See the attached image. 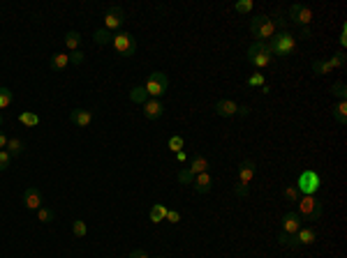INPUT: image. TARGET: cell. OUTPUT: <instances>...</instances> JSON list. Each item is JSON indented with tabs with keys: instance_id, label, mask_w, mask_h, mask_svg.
<instances>
[{
	"instance_id": "cell-1",
	"label": "cell",
	"mask_w": 347,
	"mask_h": 258,
	"mask_svg": "<svg viewBox=\"0 0 347 258\" xmlns=\"http://www.w3.org/2000/svg\"><path fill=\"white\" fill-rule=\"evenodd\" d=\"M266 44H269L271 55H278V58L285 60L289 55H294V51H297V35H292L289 30H278Z\"/></svg>"
},
{
	"instance_id": "cell-2",
	"label": "cell",
	"mask_w": 347,
	"mask_h": 258,
	"mask_svg": "<svg viewBox=\"0 0 347 258\" xmlns=\"http://www.w3.org/2000/svg\"><path fill=\"white\" fill-rule=\"evenodd\" d=\"M257 173V164L252 162V159H243L241 166H238V182H236V189H234V194H236L238 199H246L248 191H250V182L252 178H255Z\"/></svg>"
},
{
	"instance_id": "cell-3",
	"label": "cell",
	"mask_w": 347,
	"mask_h": 258,
	"mask_svg": "<svg viewBox=\"0 0 347 258\" xmlns=\"http://www.w3.org/2000/svg\"><path fill=\"white\" fill-rule=\"evenodd\" d=\"M250 33H252V37H255V42H269L278 30L266 14H257L255 19L250 21Z\"/></svg>"
},
{
	"instance_id": "cell-4",
	"label": "cell",
	"mask_w": 347,
	"mask_h": 258,
	"mask_svg": "<svg viewBox=\"0 0 347 258\" xmlns=\"http://www.w3.org/2000/svg\"><path fill=\"white\" fill-rule=\"evenodd\" d=\"M246 60L250 64H255L257 70H262V67H269V64L273 62V55H271V51H269L266 42H252L246 53Z\"/></svg>"
},
{
	"instance_id": "cell-5",
	"label": "cell",
	"mask_w": 347,
	"mask_h": 258,
	"mask_svg": "<svg viewBox=\"0 0 347 258\" xmlns=\"http://www.w3.org/2000/svg\"><path fill=\"white\" fill-rule=\"evenodd\" d=\"M297 210H299V217L306 219V221H317V219L322 217V201L317 199V196H301L297 203Z\"/></svg>"
},
{
	"instance_id": "cell-6",
	"label": "cell",
	"mask_w": 347,
	"mask_h": 258,
	"mask_svg": "<svg viewBox=\"0 0 347 258\" xmlns=\"http://www.w3.org/2000/svg\"><path fill=\"white\" fill-rule=\"evenodd\" d=\"M146 92L151 100H160L162 94H167V88H169V79H167L165 72H153L148 74V81H146Z\"/></svg>"
},
{
	"instance_id": "cell-7",
	"label": "cell",
	"mask_w": 347,
	"mask_h": 258,
	"mask_svg": "<svg viewBox=\"0 0 347 258\" xmlns=\"http://www.w3.org/2000/svg\"><path fill=\"white\" fill-rule=\"evenodd\" d=\"M111 46L121 58H132L137 51V42L130 33H116L114 40H111Z\"/></svg>"
},
{
	"instance_id": "cell-8",
	"label": "cell",
	"mask_w": 347,
	"mask_h": 258,
	"mask_svg": "<svg viewBox=\"0 0 347 258\" xmlns=\"http://www.w3.org/2000/svg\"><path fill=\"white\" fill-rule=\"evenodd\" d=\"M319 187H322V180L315 171H303L297 180V189L301 191V196H315Z\"/></svg>"
},
{
	"instance_id": "cell-9",
	"label": "cell",
	"mask_w": 347,
	"mask_h": 258,
	"mask_svg": "<svg viewBox=\"0 0 347 258\" xmlns=\"http://www.w3.org/2000/svg\"><path fill=\"white\" fill-rule=\"evenodd\" d=\"M287 19L294 21L297 25H301V28H310L312 19H315V14H312V10L308 5H289V10H287Z\"/></svg>"
},
{
	"instance_id": "cell-10",
	"label": "cell",
	"mask_w": 347,
	"mask_h": 258,
	"mask_svg": "<svg viewBox=\"0 0 347 258\" xmlns=\"http://www.w3.org/2000/svg\"><path fill=\"white\" fill-rule=\"evenodd\" d=\"M123 23H125V12H123V7H109V10L104 12V30L116 33L118 28H123Z\"/></svg>"
},
{
	"instance_id": "cell-11",
	"label": "cell",
	"mask_w": 347,
	"mask_h": 258,
	"mask_svg": "<svg viewBox=\"0 0 347 258\" xmlns=\"http://www.w3.org/2000/svg\"><path fill=\"white\" fill-rule=\"evenodd\" d=\"M141 106H144V115H146V120H160L162 113H165V104H162L160 100H151V97H148Z\"/></svg>"
},
{
	"instance_id": "cell-12",
	"label": "cell",
	"mask_w": 347,
	"mask_h": 258,
	"mask_svg": "<svg viewBox=\"0 0 347 258\" xmlns=\"http://www.w3.org/2000/svg\"><path fill=\"white\" fill-rule=\"evenodd\" d=\"M23 203H25V208L28 210H40L42 208V191L37 187H28L23 191Z\"/></svg>"
},
{
	"instance_id": "cell-13",
	"label": "cell",
	"mask_w": 347,
	"mask_h": 258,
	"mask_svg": "<svg viewBox=\"0 0 347 258\" xmlns=\"http://www.w3.org/2000/svg\"><path fill=\"white\" fill-rule=\"evenodd\" d=\"M301 229V217L297 212H287L282 217V233L287 235H297V231Z\"/></svg>"
},
{
	"instance_id": "cell-14",
	"label": "cell",
	"mask_w": 347,
	"mask_h": 258,
	"mask_svg": "<svg viewBox=\"0 0 347 258\" xmlns=\"http://www.w3.org/2000/svg\"><path fill=\"white\" fill-rule=\"evenodd\" d=\"M216 113L220 118H231V115H238V104L231 100H220L216 102Z\"/></svg>"
},
{
	"instance_id": "cell-15",
	"label": "cell",
	"mask_w": 347,
	"mask_h": 258,
	"mask_svg": "<svg viewBox=\"0 0 347 258\" xmlns=\"http://www.w3.org/2000/svg\"><path fill=\"white\" fill-rule=\"evenodd\" d=\"M70 122H74L76 127H88L93 122V111L88 109H74L70 113Z\"/></svg>"
},
{
	"instance_id": "cell-16",
	"label": "cell",
	"mask_w": 347,
	"mask_h": 258,
	"mask_svg": "<svg viewBox=\"0 0 347 258\" xmlns=\"http://www.w3.org/2000/svg\"><path fill=\"white\" fill-rule=\"evenodd\" d=\"M195 191L197 194H208L211 191V187H213V180H211V175L208 173H199V175H195Z\"/></svg>"
},
{
	"instance_id": "cell-17",
	"label": "cell",
	"mask_w": 347,
	"mask_h": 258,
	"mask_svg": "<svg viewBox=\"0 0 347 258\" xmlns=\"http://www.w3.org/2000/svg\"><path fill=\"white\" fill-rule=\"evenodd\" d=\"M297 240H299V244H315V240H317L315 229H310V226H301V229L297 231Z\"/></svg>"
},
{
	"instance_id": "cell-18",
	"label": "cell",
	"mask_w": 347,
	"mask_h": 258,
	"mask_svg": "<svg viewBox=\"0 0 347 258\" xmlns=\"http://www.w3.org/2000/svg\"><path fill=\"white\" fill-rule=\"evenodd\" d=\"M70 64V55L67 53H54L51 55V60H49V67L54 72H63Z\"/></svg>"
},
{
	"instance_id": "cell-19",
	"label": "cell",
	"mask_w": 347,
	"mask_h": 258,
	"mask_svg": "<svg viewBox=\"0 0 347 258\" xmlns=\"http://www.w3.org/2000/svg\"><path fill=\"white\" fill-rule=\"evenodd\" d=\"M190 171H192L195 175H199V173H208V159H206V157H201V154L192 157V162H190Z\"/></svg>"
},
{
	"instance_id": "cell-20",
	"label": "cell",
	"mask_w": 347,
	"mask_h": 258,
	"mask_svg": "<svg viewBox=\"0 0 347 258\" xmlns=\"http://www.w3.org/2000/svg\"><path fill=\"white\" fill-rule=\"evenodd\" d=\"M148 100V92L144 85H137V88L130 90V102H135V104H144V102Z\"/></svg>"
},
{
	"instance_id": "cell-21",
	"label": "cell",
	"mask_w": 347,
	"mask_h": 258,
	"mask_svg": "<svg viewBox=\"0 0 347 258\" xmlns=\"http://www.w3.org/2000/svg\"><path fill=\"white\" fill-rule=\"evenodd\" d=\"M333 118H336L338 124H347V102L345 100H340L338 106L333 109Z\"/></svg>"
},
{
	"instance_id": "cell-22",
	"label": "cell",
	"mask_w": 347,
	"mask_h": 258,
	"mask_svg": "<svg viewBox=\"0 0 347 258\" xmlns=\"http://www.w3.org/2000/svg\"><path fill=\"white\" fill-rule=\"evenodd\" d=\"M93 40H95V44H100V46L111 44V40H114V33H109V30L100 28V30H95V33H93Z\"/></svg>"
},
{
	"instance_id": "cell-23",
	"label": "cell",
	"mask_w": 347,
	"mask_h": 258,
	"mask_svg": "<svg viewBox=\"0 0 347 258\" xmlns=\"http://www.w3.org/2000/svg\"><path fill=\"white\" fill-rule=\"evenodd\" d=\"M331 64H329V60H315L312 62V74L315 76H324V74H331Z\"/></svg>"
},
{
	"instance_id": "cell-24",
	"label": "cell",
	"mask_w": 347,
	"mask_h": 258,
	"mask_svg": "<svg viewBox=\"0 0 347 258\" xmlns=\"http://www.w3.org/2000/svg\"><path fill=\"white\" fill-rule=\"evenodd\" d=\"M23 150H25V143L21 139H10L7 141V152H10V157H19Z\"/></svg>"
},
{
	"instance_id": "cell-25",
	"label": "cell",
	"mask_w": 347,
	"mask_h": 258,
	"mask_svg": "<svg viewBox=\"0 0 347 258\" xmlns=\"http://www.w3.org/2000/svg\"><path fill=\"white\" fill-rule=\"evenodd\" d=\"M79 44H81V35L76 33V30H70L65 35V46L70 49V53L72 51H79Z\"/></svg>"
},
{
	"instance_id": "cell-26",
	"label": "cell",
	"mask_w": 347,
	"mask_h": 258,
	"mask_svg": "<svg viewBox=\"0 0 347 258\" xmlns=\"http://www.w3.org/2000/svg\"><path fill=\"white\" fill-rule=\"evenodd\" d=\"M278 244H282V247H289V249H299L301 244H299L297 235H287V233H278Z\"/></svg>"
},
{
	"instance_id": "cell-27",
	"label": "cell",
	"mask_w": 347,
	"mask_h": 258,
	"mask_svg": "<svg viewBox=\"0 0 347 258\" xmlns=\"http://www.w3.org/2000/svg\"><path fill=\"white\" fill-rule=\"evenodd\" d=\"M282 196H285V201H287V203L297 205V203H299V199H301V191H299V189H297V184H289V187H285V191H282Z\"/></svg>"
},
{
	"instance_id": "cell-28",
	"label": "cell",
	"mask_w": 347,
	"mask_h": 258,
	"mask_svg": "<svg viewBox=\"0 0 347 258\" xmlns=\"http://www.w3.org/2000/svg\"><path fill=\"white\" fill-rule=\"evenodd\" d=\"M165 214H167V208L162 203H155L151 208V212H148V217H151V221L153 223H160V221H165Z\"/></svg>"
},
{
	"instance_id": "cell-29",
	"label": "cell",
	"mask_w": 347,
	"mask_h": 258,
	"mask_svg": "<svg viewBox=\"0 0 347 258\" xmlns=\"http://www.w3.org/2000/svg\"><path fill=\"white\" fill-rule=\"evenodd\" d=\"M21 124H25V127H37L40 124V115L33 113V111H23V113L19 115Z\"/></svg>"
},
{
	"instance_id": "cell-30",
	"label": "cell",
	"mask_w": 347,
	"mask_h": 258,
	"mask_svg": "<svg viewBox=\"0 0 347 258\" xmlns=\"http://www.w3.org/2000/svg\"><path fill=\"white\" fill-rule=\"evenodd\" d=\"M269 19L273 21V25H276V30H287V19H285V14H282L280 10H276L273 12Z\"/></svg>"
},
{
	"instance_id": "cell-31",
	"label": "cell",
	"mask_w": 347,
	"mask_h": 258,
	"mask_svg": "<svg viewBox=\"0 0 347 258\" xmlns=\"http://www.w3.org/2000/svg\"><path fill=\"white\" fill-rule=\"evenodd\" d=\"M12 100H14V94H12L10 88H0V111L7 109L12 104Z\"/></svg>"
},
{
	"instance_id": "cell-32",
	"label": "cell",
	"mask_w": 347,
	"mask_h": 258,
	"mask_svg": "<svg viewBox=\"0 0 347 258\" xmlns=\"http://www.w3.org/2000/svg\"><path fill=\"white\" fill-rule=\"evenodd\" d=\"M54 219H56V212H54V210H49V208H40V210H37V221L51 223Z\"/></svg>"
},
{
	"instance_id": "cell-33",
	"label": "cell",
	"mask_w": 347,
	"mask_h": 258,
	"mask_svg": "<svg viewBox=\"0 0 347 258\" xmlns=\"http://www.w3.org/2000/svg\"><path fill=\"white\" fill-rule=\"evenodd\" d=\"M345 62H347L345 51H338V53H333V58H329V64H331L333 70H336V67H345Z\"/></svg>"
},
{
	"instance_id": "cell-34",
	"label": "cell",
	"mask_w": 347,
	"mask_h": 258,
	"mask_svg": "<svg viewBox=\"0 0 347 258\" xmlns=\"http://www.w3.org/2000/svg\"><path fill=\"white\" fill-rule=\"evenodd\" d=\"M167 148H169L171 152H181V150L185 148V141H183L181 136H171L169 143H167Z\"/></svg>"
},
{
	"instance_id": "cell-35",
	"label": "cell",
	"mask_w": 347,
	"mask_h": 258,
	"mask_svg": "<svg viewBox=\"0 0 347 258\" xmlns=\"http://www.w3.org/2000/svg\"><path fill=\"white\" fill-rule=\"evenodd\" d=\"M72 233H74L76 238H86V233H88V229H86V221H81V219H74V223H72Z\"/></svg>"
},
{
	"instance_id": "cell-36",
	"label": "cell",
	"mask_w": 347,
	"mask_h": 258,
	"mask_svg": "<svg viewBox=\"0 0 347 258\" xmlns=\"http://www.w3.org/2000/svg\"><path fill=\"white\" fill-rule=\"evenodd\" d=\"M252 7H255L252 0H238L236 5H234V10H236L238 14H248V12H252Z\"/></svg>"
},
{
	"instance_id": "cell-37",
	"label": "cell",
	"mask_w": 347,
	"mask_h": 258,
	"mask_svg": "<svg viewBox=\"0 0 347 258\" xmlns=\"http://www.w3.org/2000/svg\"><path fill=\"white\" fill-rule=\"evenodd\" d=\"M178 182H181V184H192V182H195V173H192L190 169L178 171Z\"/></svg>"
},
{
	"instance_id": "cell-38",
	"label": "cell",
	"mask_w": 347,
	"mask_h": 258,
	"mask_svg": "<svg viewBox=\"0 0 347 258\" xmlns=\"http://www.w3.org/2000/svg\"><path fill=\"white\" fill-rule=\"evenodd\" d=\"M331 94H336V97H340V100H345V94H347V88L342 81H338V83L331 85Z\"/></svg>"
},
{
	"instance_id": "cell-39",
	"label": "cell",
	"mask_w": 347,
	"mask_h": 258,
	"mask_svg": "<svg viewBox=\"0 0 347 258\" xmlns=\"http://www.w3.org/2000/svg\"><path fill=\"white\" fill-rule=\"evenodd\" d=\"M10 164H12L10 152H7V150H0V171H7L10 169Z\"/></svg>"
},
{
	"instance_id": "cell-40",
	"label": "cell",
	"mask_w": 347,
	"mask_h": 258,
	"mask_svg": "<svg viewBox=\"0 0 347 258\" xmlns=\"http://www.w3.org/2000/svg\"><path fill=\"white\" fill-rule=\"evenodd\" d=\"M248 85H250V88H262L264 85V74H259V72L252 74L250 79H248Z\"/></svg>"
},
{
	"instance_id": "cell-41",
	"label": "cell",
	"mask_w": 347,
	"mask_h": 258,
	"mask_svg": "<svg viewBox=\"0 0 347 258\" xmlns=\"http://www.w3.org/2000/svg\"><path fill=\"white\" fill-rule=\"evenodd\" d=\"M165 219H167L169 223H178V221H181V212H176V210H167Z\"/></svg>"
},
{
	"instance_id": "cell-42",
	"label": "cell",
	"mask_w": 347,
	"mask_h": 258,
	"mask_svg": "<svg viewBox=\"0 0 347 258\" xmlns=\"http://www.w3.org/2000/svg\"><path fill=\"white\" fill-rule=\"evenodd\" d=\"M67 55H70V62H74V64L84 62V53H81V51H72V53H67Z\"/></svg>"
},
{
	"instance_id": "cell-43",
	"label": "cell",
	"mask_w": 347,
	"mask_h": 258,
	"mask_svg": "<svg viewBox=\"0 0 347 258\" xmlns=\"http://www.w3.org/2000/svg\"><path fill=\"white\" fill-rule=\"evenodd\" d=\"M127 258H148V253H144L141 249H135V251H130V256Z\"/></svg>"
},
{
	"instance_id": "cell-44",
	"label": "cell",
	"mask_w": 347,
	"mask_h": 258,
	"mask_svg": "<svg viewBox=\"0 0 347 258\" xmlns=\"http://www.w3.org/2000/svg\"><path fill=\"white\" fill-rule=\"evenodd\" d=\"M299 37H301V40H310V37H312V30H310V28H301Z\"/></svg>"
},
{
	"instance_id": "cell-45",
	"label": "cell",
	"mask_w": 347,
	"mask_h": 258,
	"mask_svg": "<svg viewBox=\"0 0 347 258\" xmlns=\"http://www.w3.org/2000/svg\"><path fill=\"white\" fill-rule=\"evenodd\" d=\"M340 46H342V49L347 46V28H345V25H342V30H340Z\"/></svg>"
},
{
	"instance_id": "cell-46",
	"label": "cell",
	"mask_w": 347,
	"mask_h": 258,
	"mask_svg": "<svg viewBox=\"0 0 347 258\" xmlns=\"http://www.w3.org/2000/svg\"><path fill=\"white\" fill-rule=\"evenodd\" d=\"M7 141H10V139H7V134L3 132V129H0V150L7 148Z\"/></svg>"
},
{
	"instance_id": "cell-47",
	"label": "cell",
	"mask_w": 347,
	"mask_h": 258,
	"mask_svg": "<svg viewBox=\"0 0 347 258\" xmlns=\"http://www.w3.org/2000/svg\"><path fill=\"white\" fill-rule=\"evenodd\" d=\"M176 159H178V162H185V150H181V152H176Z\"/></svg>"
},
{
	"instance_id": "cell-48",
	"label": "cell",
	"mask_w": 347,
	"mask_h": 258,
	"mask_svg": "<svg viewBox=\"0 0 347 258\" xmlns=\"http://www.w3.org/2000/svg\"><path fill=\"white\" fill-rule=\"evenodd\" d=\"M269 92H271V88H269V85L264 83V85H262V94H269Z\"/></svg>"
},
{
	"instance_id": "cell-49",
	"label": "cell",
	"mask_w": 347,
	"mask_h": 258,
	"mask_svg": "<svg viewBox=\"0 0 347 258\" xmlns=\"http://www.w3.org/2000/svg\"><path fill=\"white\" fill-rule=\"evenodd\" d=\"M3 122H5V118H3V113H0V127H3Z\"/></svg>"
},
{
	"instance_id": "cell-50",
	"label": "cell",
	"mask_w": 347,
	"mask_h": 258,
	"mask_svg": "<svg viewBox=\"0 0 347 258\" xmlns=\"http://www.w3.org/2000/svg\"><path fill=\"white\" fill-rule=\"evenodd\" d=\"M157 258H160V256H157Z\"/></svg>"
}]
</instances>
